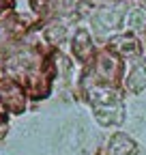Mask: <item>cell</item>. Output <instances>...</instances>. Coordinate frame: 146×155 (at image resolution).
Here are the masks:
<instances>
[{
  "label": "cell",
  "instance_id": "cell-4",
  "mask_svg": "<svg viewBox=\"0 0 146 155\" xmlns=\"http://www.w3.org/2000/svg\"><path fill=\"white\" fill-rule=\"evenodd\" d=\"M2 119H5V114H0V121H2Z\"/></svg>",
  "mask_w": 146,
  "mask_h": 155
},
{
  "label": "cell",
  "instance_id": "cell-2",
  "mask_svg": "<svg viewBox=\"0 0 146 155\" xmlns=\"http://www.w3.org/2000/svg\"><path fill=\"white\" fill-rule=\"evenodd\" d=\"M90 50H93V45H88V35L82 30L80 35H78V43H73V52H75L82 61L90 54Z\"/></svg>",
  "mask_w": 146,
  "mask_h": 155
},
{
  "label": "cell",
  "instance_id": "cell-1",
  "mask_svg": "<svg viewBox=\"0 0 146 155\" xmlns=\"http://www.w3.org/2000/svg\"><path fill=\"white\" fill-rule=\"evenodd\" d=\"M7 95H9V99H5V104H7L11 110H22L24 95H22L20 86H17L15 82H11V80L0 82V97H7Z\"/></svg>",
  "mask_w": 146,
  "mask_h": 155
},
{
  "label": "cell",
  "instance_id": "cell-3",
  "mask_svg": "<svg viewBox=\"0 0 146 155\" xmlns=\"http://www.w3.org/2000/svg\"><path fill=\"white\" fill-rule=\"evenodd\" d=\"M127 86H129L131 91H142L146 86V71L144 69H135L131 73V78L127 80Z\"/></svg>",
  "mask_w": 146,
  "mask_h": 155
}]
</instances>
